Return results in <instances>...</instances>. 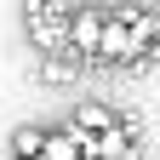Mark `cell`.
Here are the masks:
<instances>
[{
	"mask_svg": "<svg viewBox=\"0 0 160 160\" xmlns=\"http://www.w3.org/2000/svg\"><path fill=\"white\" fill-rule=\"evenodd\" d=\"M29 46L34 52H46L52 63L57 57H69V12L63 6H52V0H29Z\"/></svg>",
	"mask_w": 160,
	"mask_h": 160,
	"instance_id": "6da1fadb",
	"label": "cell"
},
{
	"mask_svg": "<svg viewBox=\"0 0 160 160\" xmlns=\"http://www.w3.org/2000/svg\"><path fill=\"white\" fill-rule=\"evenodd\" d=\"M103 23H109V12L103 6H74L69 12V57H97V40H103Z\"/></svg>",
	"mask_w": 160,
	"mask_h": 160,
	"instance_id": "7a4b0ae2",
	"label": "cell"
},
{
	"mask_svg": "<svg viewBox=\"0 0 160 160\" xmlns=\"http://www.w3.org/2000/svg\"><path fill=\"white\" fill-rule=\"evenodd\" d=\"M40 160H92V137H86V132H74V126L46 132V149H40Z\"/></svg>",
	"mask_w": 160,
	"mask_h": 160,
	"instance_id": "3957f363",
	"label": "cell"
},
{
	"mask_svg": "<svg viewBox=\"0 0 160 160\" xmlns=\"http://www.w3.org/2000/svg\"><path fill=\"white\" fill-rule=\"evenodd\" d=\"M69 126H74V132H86V137H103L109 126H120V114H114L109 103H80Z\"/></svg>",
	"mask_w": 160,
	"mask_h": 160,
	"instance_id": "277c9868",
	"label": "cell"
},
{
	"mask_svg": "<svg viewBox=\"0 0 160 160\" xmlns=\"http://www.w3.org/2000/svg\"><path fill=\"white\" fill-rule=\"evenodd\" d=\"M40 149H46V132H40V126H17V132H12V154L40 160Z\"/></svg>",
	"mask_w": 160,
	"mask_h": 160,
	"instance_id": "5b68a950",
	"label": "cell"
},
{
	"mask_svg": "<svg viewBox=\"0 0 160 160\" xmlns=\"http://www.w3.org/2000/svg\"><path fill=\"white\" fill-rule=\"evenodd\" d=\"M12 160H29V154H12Z\"/></svg>",
	"mask_w": 160,
	"mask_h": 160,
	"instance_id": "8992f818",
	"label": "cell"
}]
</instances>
